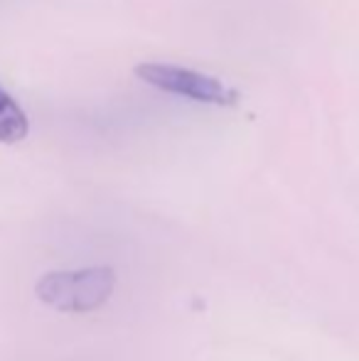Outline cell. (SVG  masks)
Returning <instances> with one entry per match:
<instances>
[{
	"instance_id": "cell-1",
	"label": "cell",
	"mask_w": 359,
	"mask_h": 361,
	"mask_svg": "<svg viewBox=\"0 0 359 361\" xmlns=\"http://www.w3.org/2000/svg\"><path fill=\"white\" fill-rule=\"evenodd\" d=\"M116 290V273L109 266L44 273L35 286L39 302L59 312H94Z\"/></svg>"
},
{
	"instance_id": "cell-3",
	"label": "cell",
	"mask_w": 359,
	"mask_h": 361,
	"mask_svg": "<svg viewBox=\"0 0 359 361\" xmlns=\"http://www.w3.org/2000/svg\"><path fill=\"white\" fill-rule=\"evenodd\" d=\"M28 130V114L18 104V99L0 84V143H20Z\"/></svg>"
},
{
	"instance_id": "cell-2",
	"label": "cell",
	"mask_w": 359,
	"mask_h": 361,
	"mask_svg": "<svg viewBox=\"0 0 359 361\" xmlns=\"http://www.w3.org/2000/svg\"><path fill=\"white\" fill-rule=\"evenodd\" d=\"M143 84L163 91V94L178 96V99L195 101L205 106H234L239 94L229 84L205 72L168 62H140L133 69Z\"/></svg>"
}]
</instances>
